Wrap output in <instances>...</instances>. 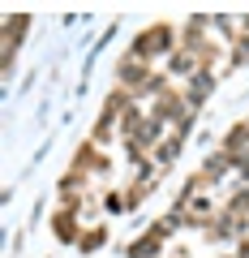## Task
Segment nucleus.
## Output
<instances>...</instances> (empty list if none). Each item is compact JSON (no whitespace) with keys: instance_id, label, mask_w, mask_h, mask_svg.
I'll return each instance as SVG.
<instances>
[{"instance_id":"f257e3e1","label":"nucleus","mask_w":249,"mask_h":258,"mask_svg":"<svg viewBox=\"0 0 249 258\" xmlns=\"http://www.w3.org/2000/svg\"><path fill=\"white\" fill-rule=\"evenodd\" d=\"M22 30H26V18H9L5 22V69H9V56H13V47H18Z\"/></svg>"}]
</instances>
